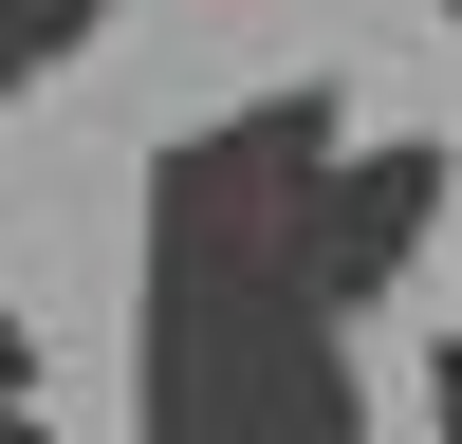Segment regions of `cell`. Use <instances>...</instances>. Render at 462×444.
Returning <instances> with one entry per match:
<instances>
[{
  "instance_id": "4",
  "label": "cell",
  "mask_w": 462,
  "mask_h": 444,
  "mask_svg": "<svg viewBox=\"0 0 462 444\" xmlns=\"http://www.w3.org/2000/svg\"><path fill=\"white\" fill-rule=\"evenodd\" d=\"M426 426L462 444V333H444V352H426Z\"/></svg>"
},
{
  "instance_id": "5",
  "label": "cell",
  "mask_w": 462,
  "mask_h": 444,
  "mask_svg": "<svg viewBox=\"0 0 462 444\" xmlns=\"http://www.w3.org/2000/svg\"><path fill=\"white\" fill-rule=\"evenodd\" d=\"M0 389H19V407H37V333H19V315H0Z\"/></svg>"
},
{
  "instance_id": "3",
  "label": "cell",
  "mask_w": 462,
  "mask_h": 444,
  "mask_svg": "<svg viewBox=\"0 0 462 444\" xmlns=\"http://www.w3.org/2000/svg\"><path fill=\"white\" fill-rule=\"evenodd\" d=\"M93 37H111V0H0V111H19L37 74H74Z\"/></svg>"
},
{
  "instance_id": "6",
  "label": "cell",
  "mask_w": 462,
  "mask_h": 444,
  "mask_svg": "<svg viewBox=\"0 0 462 444\" xmlns=\"http://www.w3.org/2000/svg\"><path fill=\"white\" fill-rule=\"evenodd\" d=\"M444 19H462V0H444Z\"/></svg>"
},
{
  "instance_id": "1",
  "label": "cell",
  "mask_w": 462,
  "mask_h": 444,
  "mask_svg": "<svg viewBox=\"0 0 462 444\" xmlns=\"http://www.w3.org/2000/svg\"><path fill=\"white\" fill-rule=\"evenodd\" d=\"M333 167H352V111L315 74L204 111L148 167L130 444H370L352 296H333Z\"/></svg>"
},
{
  "instance_id": "2",
  "label": "cell",
  "mask_w": 462,
  "mask_h": 444,
  "mask_svg": "<svg viewBox=\"0 0 462 444\" xmlns=\"http://www.w3.org/2000/svg\"><path fill=\"white\" fill-rule=\"evenodd\" d=\"M462 204L444 185V130H389V148H352V167H333V296H407V259H426V222Z\"/></svg>"
}]
</instances>
